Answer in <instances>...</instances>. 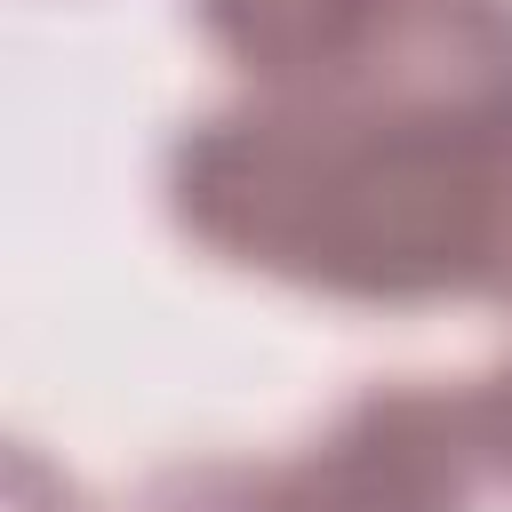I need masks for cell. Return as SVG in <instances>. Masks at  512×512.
I'll return each instance as SVG.
<instances>
[{
  "instance_id": "obj_1",
  "label": "cell",
  "mask_w": 512,
  "mask_h": 512,
  "mask_svg": "<svg viewBox=\"0 0 512 512\" xmlns=\"http://www.w3.org/2000/svg\"><path fill=\"white\" fill-rule=\"evenodd\" d=\"M168 216L304 296L512 304V0H392L344 80L208 112L168 152Z\"/></svg>"
},
{
  "instance_id": "obj_2",
  "label": "cell",
  "mask_w": 512,
  "mask_h": 512,
  "mask_svg": "<svg viewBox=\"0 0 512 512\" xmlns=\"http://www.w3.org/2000/svg\"><path fill=\"white\" fill-rule=\"evenodd\" d=\"M480 472L488 456H480L472 392L400 376L352 392L296 456L168 464L136 488L128 512H472Z\"/></svg>"
},
{
  "instance_id": "obj_3",
  "label": "cell",
  "mask_w": 512,
  "mask_h": 512,
  "mask_svg": "<svg viewBox=\"0 0 512 512\" xmlns=\"http://www.w3.org/2000/svg\"><path fill=\"white\" fill-rule=\"evenodd\" d=\"M192 16L256 80V96H304L368 56L392 0H192Z\"/></svg>"
},
{
  "instance_id": "obj_4",
  "label": "cell",
  "mask_w": 512,
  "mask_h": 512,
  "mask_svg": "<svg viewBox=\"0 0 512 512\" xmlns=\"http://www.w3.org/2000/svg\"><path fill=\"white\" fill-rule=\"evenodd\" d=\"M472 424H480V456H488V472L512 488V360H496V368L472 384Z\"/></svg>"
},
{
  "instance_id": "obj_5",
  "label": "cell",
  "mask_w": 512,
  "mask_h": 512,
  "mask_svg": "<svg viewBox=\"0 0 512 512\" xmlns=\"http://www.w3.org/2000/svg\"><path fill=\"white\" fill-rule=\"evenodd\" d=\"M8 512H88V504H80L32 448H16V456H8Z\"/></svg>"
}]
</instances>
